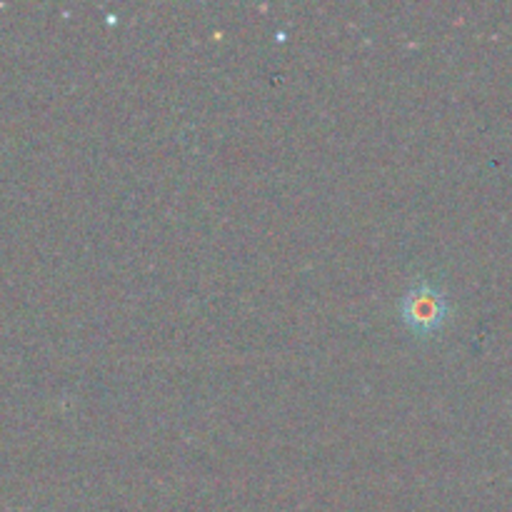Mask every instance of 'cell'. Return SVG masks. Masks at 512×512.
<instances>
[{"mask_svg": "<svg viewBox=\"0 0 512 512\" xmlns=\"http://www.w3.org/2000/svg\"><path fill=\"white\" fill-rule=\"evenodd\" d=\"M405 318L410 325H415L418 330H430L443 320V310H440V300L435 295L413 293L405 300Z\"/></svg>", "mask_w": 512, "mask_h": 512, "instance_id": "cell-1", "label": "cell"}]
</instances>
